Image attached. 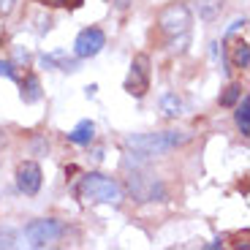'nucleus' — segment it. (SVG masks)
Returning a JSON list of instances; mask_svg holds the SVG:
<instances>
[{
	"label": "nucleus",
	"instance_id": "obj_5",
	"mask_svg": "<svg viewBox=\"0 0 250 250\" xmlns=\"http://www.w3.org/2000/svg\"><path fill=\"white\" fill-rule=\"evenodd\" d=\"M147 90H150V57L136 55L131 62V74L125 79V93L133 98H142Z\"/></svg>",
	"mask_w": 250,
	"mask_h": 250
},
{
	"label": "nucleus",
	"instance_id": "obj_4",
	"mask_svg": "<svg viewBox=\"0 0 250 250\" xmlns=\"http://www.w3.org/2000/svg\"><path fill=\"white\" fill-rule=\"evenodd\" d=\"M60 234H62V226L57 220H52V218L33 220L25 229V245L27 248H46V245L57 242Z\"/></svg>",
	"mask_w": 250,
	"mask_h": 250
},
{
	"label": "nucleus",
	"instance_id": "obj_13",
	"mask_svg": "<svg viewBox=\"0 0 250 250\" xmlns=\"http://www.w3.org/2000/svg\"><path fill=\"white\" fill-rule=\"evenodd\" d=\"M161 109H163V114L166 117H180L182 114V98L177 93H163L161 95Z\"/></svg>",
	"mask_w": 250,
	"mask_h": 250
},
{
	"label": "nucleus",
	"instance_id": "obj_12",
	"mask_svg": "<svg viewBox=\"0 0 250 250\" xmlns=\"http://www.w3.org/2000/svg\"><path fill=\"white\" fill-rule=\"evenodd\" d=\"M22 101L25 104H36V101H41V82H38V76H25V82H22Z\"/></svg>",
	"mask_w": 250,
	"mask_h": 250
},
{
	"label": "nucleus",
	"instance_id": "obj_2",
	"mask_svg": "<svg viewBox=\"0 0 250 250\" xmlns=\"http://www.w3.org/2000/svg\"><path fill=\"white\" fill-rule=\"evenodd\" d=\"M190 25H193V14H190V8H188L185 3H171V6H166L158 14V27H161V33L171 38V44L180 41L182 49H185V44H188Z\"/></svg>",
	"mask_w": 250,
	"mask_h": 250
},
{
	"label": "nucleus",
	"instance_id": "obj_8",
	"mask_svg": "<svg viewBox=\"0 0 250 250\" xmlns=\"http://www.w3.org/2000/svg\"><path fill=\"white\" fill-rule=\"evenodd\" d=\"M41 166H38L36 161H25L19 163L17 169V188L22 190L25 196H36L38 190H41Z\"/></svg>",
	"mask_w": 250,
	"mask_h": 250
},
{
	"label": "nucleus",
	"instance_id": "obj_6",
	"mask_svg": "<svg viewBox=\"0 0 250 250\" xmlns=\"http://www.w3.org/2000/svg\"><path fill=\"white\" fill-rule=\"evenodd\" d=\"M104 46H106V36H104V30H101V27H84V30L76 36V41H74V55L79 57V60H84V57H95Z\"/></svg>",
	"mask_w": 250,
	"mask_h": 250
},
{
	"label": "nucleus",
	"instance_id": "obj_7",
	"mask_svg": "<svg viewBox=\"0 0 250 250\" xmlns=\"http://www.w3.org/2000/svg\"><path fill=\"white\" fill-rule=\"evenodd\" d=\"M128 190H131V196L139 201H155V199H163V193H166L158 180L144 177V174H139V171H133V174L128 177Z\"/></svg>",
	"mask_w": 250,
	"mask_h": 250
},
{
	"label": "nucleus",
	"instance_id": "obj_10",
	"mask_svg": "<svg viewBox=\"0 0 250 250\" xmlns=\"http://www.w3.org/2000/svg\"><path fill=\"white\" fill-rule=\"evenodd\" d=\"M196 11H199V19L215 22L223 11V0H196Z\"/></svg>",
	"mask_w": 250,
	"mask_h": 250
},
{
	"label": "nucleus",
	"instance_id": "obj_1",
	"mask_svg": "<svg viewBox=\"0 0 250 250\" xmlns=\"http://www.w3.org/2000/svg\"><path fill=\"white\" fill-rule=\"evenodd\" d=\"M188 142V133L180 131H158V133H139V136H128L125 139V147H131L139 155H161V152H169L174 147Z\"/></svg>",
	"mask_w": 250,
	"mask_h": 250
},
{
	"label": "nucleus",
	"instance_id": "obj_3",
	"mask_svg": "<svg viewBox=\"0 0 250 250\" xmlns=\"http://www.w3.org/2000/svg\"><path fill=\"white\" fill-rule=\"evenodd\" d=\"M79 193L87 201H98V204H123L125 190L117 180L104 174H84L79 182Z\"/></svg>",
	"mask_w": 250,
	"mask_h": 250
},
{
	"label": "nucleus",
	"instance_id": "obj_14",
	"mask_svg": "<svg viewBox=\"0 0 250 250\" xmlns=\"http://www.w3.org/2000/svg\"><path fill=\"white\" fill-rule=\"evenodd\" d=\"M234 120H237V128L242 131V136H250V98H248V95H245L242 104L237 106Z\"/></svg>",
	"mask_w": 250,
	"mask_h": 250
},
{
	"label": "nucleus",
	"instance_id": "obj_19",
	"mask_svg": "<svg viewBox=\"0 0 250 250\" xmlns=\"http://www.w3.org/2000/svg\"><path fill=\"white\" fill-rule=\"evenodd\" d=\"M14 6H17V0H0V14H3V17H6V14H11Z\"/></svg>",
	"mask_w": 250,
	"mask_h": 250
},
{
	"label": "nucleus",
	"instance_id": "obj_11",
	"mask_svg": "<svg viewBox=\"0 0 250 250\" xmlns=\"http://www.w3.org/2000/svg\"><path fill=\"white\" fill-rule=\"evenodd\" d=\"M68 139H71L74 144H90V142L95 139V125L90 123V120H82L74 131L68 133Z\"/></svg>",
	"mask_w": 250,
	"mask_h": 250
},
{
	"label": "nucleus",
	"instance_id": "obj_21",
	"mask_svg": "<svg viewBox=\"0 0 250 250\" xmlns=\"http://www.w3.org/2000/svg\"><path fill=\"white\" fill-rule=\"evenodd\" d=\"M114 3H117V8H125V6H128V0H114Z\"/></svg>",
	"mask_w": 250,
	"mask_h": 250
},
{
	"label": "nucleus",
	"instance_id": "obj_17",
	"mask_svg": "<svg viewBox=\"0 0 250 250\" xmlns=\"http://www.w3.org/2000/svg\"><path fill=\"white\" fill-rule=\"evenodd\" d=\"M17 231H14L11 226H6V229H3V226H0V248H14V245H17Z\"/></svg>",
	"mask_w": 250,
	"mask_h": 250
},
{
	"label": "nucleus",
	"instance_id": "obj_9",
	"mask_svg": "<svg viewBox=\"0 0 250 250\" xmlns=\"http://www.w3.org/2000/svg\"><path fill=\"white\" fill-rule=\"evenodd\" d=\"M41 62H44L46 68L57 65L60 71H76V68H79V57H65L62 52H55V55H44V57H41Z\"/></svg>",
	"mask_w": 250,
	"mask_h": 250
},
{
	"label": "nucleus",
	"instance_id": "obj_20",
	"mask_svg": "<svg viewBox=\"0 0 250 250\" xmlns=\"http://www.w3.org/2000/svg\"><path fill=\"white\" fill-rule=\"evenodd\" d=\"M41 3H49V6H79L82 0H41Z\"/></svg>",
	"mask_w": 250,
	"mask_h": 250
},
{
	"label": "nucleus",
	"instance_id": "obj_15",
	"mask_svg": "<svg viewBox=\"0 0 250 250\" xmlns=\"http://www.w3.org/2000/svg\"><path fill=\"white\" fill-rule=\"evenodd\" d=\"M231 57H234V68H242V71L248 68L250 65V46H248V41H237Z\"/></svg>",
	"mask_w": 250,
	"mask_h": 250
},
{
	"label": "nucleus",
	"instance_id": "obj_18",
	"mask_svg": "<svg viewBox=\"0 0 250 250\" xmlns=\"http://www.w3.org/2000/svg\"><path fill=\"white\" fill-rule=\"evenodd\" d=\"M0 76H8V79H17V71H14V62H0Z\"/></svg>",
	"mask_w": 250,
	"mask_h": 250
},
{
	"label": "nucleus",
	"instance_id": "obj_16",
	"mask_svg": "<svg viewBox=\"0 0 250 250\" xmlns=\"http://www.w3.org/2000/svg\"><path fill=\"white\" fill-rule=\"evenodd\" d=\"M239 95H242V87H239V84H229V87H226V93L220 95V106H234Z\"/></svg>",
	"mask_w": 250,
	"mask_h": 250
}]
</instances>
